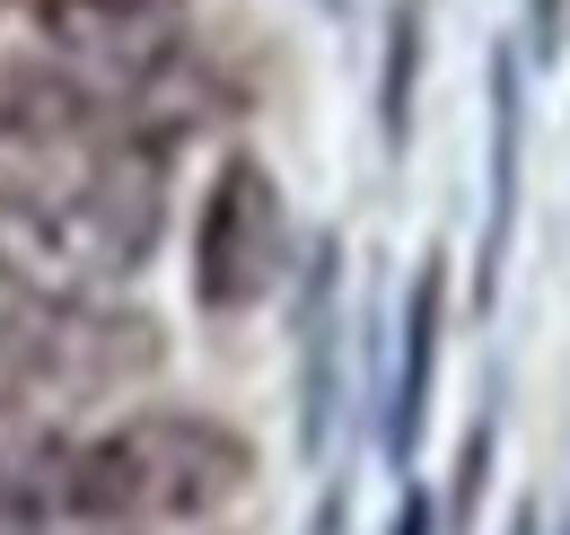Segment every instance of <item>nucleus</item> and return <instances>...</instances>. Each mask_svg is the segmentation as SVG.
<instances>
[{"mask_svg":"<svg viewBox=\"0 0 570 535\" xmlns=\"http://www.w3.org/2000/svg\"><path fill=\"white\" fill-rule=\"evenodd\" d=\"M167 220V140L106 133L27 185H0V281L18 299H97L132 281Z\"/></svg>","mask_w":570,"mask_h":535,"instance_id":"nucleus-1","label":"nucleus"},{"mask_svg":"<svg viewBox=\"0 0 570 535\" xmlns=\"http://www.w3.org/2000/svg\"><path fill=\"white\" fill-rule=\"evenodd\" d=\"M246 439L203 412H132L88 448H53V509L62 527H194L246 492Z\"/></svg>","mask_w":570,"mask_h":535,"instance_id":"nucleus-2","label":"nucleus"},{"mask_svg":"<svg viewBox=\"0 0 570 535\" xmlns=\"http://www.w3.org/2000/svg\"><path fill=\"white\" fill-rule=\"evenodd\" d=\"M167 342L149 317L97 299H9L0 308V403L9 412H88L149 387Z\"/></svg>","mask_w":570,"mask_h":535,"instance_id":"nucleus-3","label":"nucleus"},{"mask_svg":"<svg viewBox=\"0 0 570 535\" xmlns=\"http://www.w3.org/2000/svg\"><path fill=\"white\" fill-rule=\"evenodd\" d=\"M124 115H132L124 79L79 62L45 27L36 0H0V140H53V133H88V124L124 133Z\"/></svg>","mask_w":570,"mask_h":535,"instance_id":"nucleus-4","label":"nucleus"},{"mask_svg":"<svg viewBox=\"0 0 570 535\" xmlns=\"http://www.w3.org/2000/svg\"><path fill=\"white\" fill-rule=\"evenodd\" d=\"M289 255V220H282V185L264 158H228L203 194V228H194V299L212 317L255 308Z\"/></svg>","mask_w":570,"mask_h":535,"instance_id":"nucleus-5","label":"nucleus"},{"mask_svg":"<svg viewBox=\"0 0 570 535\" xmlns=\"http://www.w3.org/2000/svg\"><path fill=\"white\" fill-rule=\"evenodd\" d=\"M439 290H448V272H439V255H430V264H422V281H413V317H404V387H395V448H413V430H422L430 360H439Z\"/></svg>","mask_w":570,"mask_h":535,"instance_id":"nucleus-6","label":"nucleus"},{"mask_svg":"<svg viewBox=\"0 0 570 535\" xmlns=\"http://www.w3.org/2000/svg\"><path fill=\"white\" fill-rule=\"evenodd\" d=\"M413 54H422V9H395V62H386V140H404V115H413Z\"/></svg>","mask_w":570,"mask_h":535,"instance_id":"nucleus-7","label":"nucleus"},{"mask_svg":"<svg viewBox=\"0 0 570 535\" xmlns=\"http://www.w3.org/2000/svg\"><path fill=\"white\" fill-rule=\"evenodd\" d=\"M45 457H53V448H36L27 412H9V403H0V483H9V474H27V466H45Z\"/></svg>","mask_w":570,"mask_h":535,"instance_id":"nucleus-8","label":"nucleus"}]
</instances>
